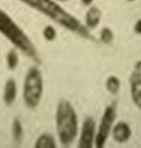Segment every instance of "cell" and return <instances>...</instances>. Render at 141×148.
<instances>
[{
	"instance_id": "6da1fadb",
	"label": "cell",
	"mask_w": 141,
	"mask_h": 148,
	"mask_svg": "<svg viewBox=\"0 0 141 148\" xmlns=\"http://www.w3.org/2000/svg\"><path fill=\"white\" fill-rule=\"evenodd\" d=\"M58 136L62 145L70 146L78 133V118L72 104L66 99H62L58 104L56 114Z\"/></svg>"
},
{
	"instance_id": "7a4b0ae2",
	"label": "cell",
	"mask_w": 141,
	"mask_h": 148,
	"mask_svg": "<svg viewBox=\"0 0 141 148\" xmlns=\"http://www.w3.org/2000/svg\"><path fill=\"white\" fill-rule=\"evenodd\" d=\"M0 33L25 56L33 60L38 57L36 47L27 35L1 8Z\"/></svg>"
},
{
	"instance_id": "3957f363",
	"label": "cell",
	"mask_w": 141,
	"mask_h": 148,
	"mask_svg": "<svg viewBox=\"0 0 141 148\" xmlns=\"http://www.w3.org/2000/svg\"><path fill=\"white\" fill-rule=\"evenodd\" d=\"M44 90V81L39 69L33 67L25 75L23 89L24 101L29 108H36L39 105Z\"/></svg>"
},
{
	"instance_id": "277c9868",
	"label": "cell",
	"mask_w": 141,
	"mask_h": 148,
	"mask_svg": "<svg viewBox=\"0 0 141 148\" xmlns=\"http://www.w3.org/2000/svg\"><path fill=\"white\" fill-rule=\"evenodd\" d=\"M23 3L42 14L62 24L69 15L52 0H20Z\"/></svg>"
},
{
	"instance_id": "5b68a950",
	"label": "cell",
	"mask_w": 141,
	"mask_h": 148,
	"mask_svg": "<svg viewBox=\"0 0 141 148\" xmlns=\"http://www.w3.org/2000/svg\"><path fill=\"white\" fill-rule=\"evenodd\" d=\"M116 117V105L115 103L109 105L105 110L100 121L96 138V148H103Z\"/></svg>"
},
{
	"instance_id": "8992f818",
	"label": "cell",
	"mask_w": 141,
	"mask_h": 148,
	"mask_svg": "<svg viewBox=\"0 0 141 148\" xmlns=\"http://www.w3.org/2000/svg\"><path fill=\"white\" fill-rule=\"evenodd\" d=\"M130 82L132 99L141 110V61L135 65L131 74Z\"/></svg>"
},
{
	"instance_id": "52a82bcc",
	"label": "cell",
	"mask_w": 141,
	"mask_h": 148,
	"mask_svg": "<svg viewBox=\"0 0 141 148\" xmlns=\"http://www.w3.org/2000/svg\"><path fill=\"white\" fill-rule=\"evenodd\" d=\"M96 122L91 117L85 120L81 131L78 147L80 148H92L94 140Z\"/></svg>"
},
{
	"instance_id": "ba28073f",
	"label": "cell",
	"mask_w": 141,
	"mask_h": 148,
	"mask_svg": "<svg viewBox=\"0 0 141 148\" xmlns=\"http://www.w3.org/2000/svg\"><path fill=\"white\" fill-rule=\"evenodd\" d=\"M132 131L130 126L124 122H120L113 129V136L117 142L122 143L127 142L131 136Z\"/></svg>"
},
{
	"instance_id": "9c48e42d",
	"label": "cell",
	"mask_w": 141,
	"mask_h": 148,
	"mask_svg": "<svg viewBox=\"0 0 141 148\" xmlns=\"http://www.w3.org/2000/svg\"><path fill=\"white\" fill-rule=\"evenodd\" d=\"M17 95V87L15 80L10 78L6 81L3 91V99L5 105L10 106L14 103Z\"/></svg>"
},
{
	"instance_id": "30bf717a",
	"label": "cell",
	"mask_w": 141,
	"mask_h": 148,
	"mask_svg": "<svg viewBox=\"0 0 141 148\" xmlns=\"http://www.w3.org/2000/svg\"><path fill=\"white\" fill-rule=\"evenodd\" d=\"M34 147L36 148H55L56 144L54 137L50 133H45L38 138Z\"/></svg>"
},
{
	"instance_id": "8fae6325",
	"label": "cell",
	"mask_w": 141,
	"mask_h": 148,
	"mask_svg": "<svg viewBox=\"0 0 141 148\" xmlns=\"http://www.w3.org/2000/svg\"><path fill=\"white\" fill-rule=\"evenodd\" d=\"M12 133L13 139L14 143L17 144H21L22 141L23 129L22 123L18 118L14 119L13 121L12 125Z\"/></svg>"
},
{
	"instance_id": "7c38bea8",
	"label": "cell",
	"mask_w": 141,
	"mask_h": 148,
	"mask_svg": "<svg viewBox=\"0 0 141 148\" xmlns=\"http://www.w3.org/2000/svg\"><path fill=\"white\" fill-rule=\"evenodd\" d=\"M120 80L115 76H111L107 80L106 88L107 91L111 94H116L119 92L120 88Z\"/></svg>"
},
{
	"instance_id": "4fadbf2b",
	"label": "cell",
	"mask_w": 141,
	"mask_h": 148,
	"mask_svg": "<svg viewBox=\"0 0 141 148\" xmlns=\"http://www.w3.org/2000/svg\"><path fill=\"white\" fill-rule=\"evenodd\" d=\"M18 56L14 50H11L7 56V65L8 69L11 71H14L18 64Z\"/></svg>"
},
{
	"instance_id": "5bb4252c",
	"label": "cell",
	"mask_w": 141,
	"mask_h": 148,
	"mask_svg": "<svg viewBox=\"0 0 141 148\" xmlns=\"http://www.w3.org/2000/svg\"><path fill=\"white\" fill-rule=\"evenodd\" d=\"M99 21V13L96 10L92 9L88 13L87 22L90 27H96Z\"/></svg>"
},
{
	"instance_id": "9a60e30c",
	"label": "cell",
	"mask_w": 141,
	"mask_h": 148,
	"mask_svg": "<svg viewBox=\"0 0 141 148\" xmlns=\"http://www.w3.org/2000/svg\"><path fill=\"white\" fill-rule=\"evenodd\" d=\"M44 35L46 40L48 41L53 40L56 36L55 30L52 27L48 26L44 29Z\"/></svg>"
},
{
	"instance_id": "2e32d148",
	"label": "cell",
	"mask_w": 141,
	"mask_h": 148,
	"mask_svg": "<svg viewBox=\"0 0 141 148\" xmlns=\"http://www.w3.org/2000/svg\"><path fill=\"white\" fill-rule=\"evenodd\" d=\"M102 40L105 43H109L113 39V33L109 29H104L101 35Z\"/></svg>"
},
{
	"instance_id": "e0dca14e",
	"label": "cell",
	"mask_w": 141,
	"mask_h": 148,
	"mask_svg": "<svg viewBox=\"0 0 141 148\" xmlns=\"http://www.w3.org/2000/svg\"><path fill=\"white\" fill-rule=\"evenodd\" d=\"M135 31L139 34H141V20L136 24L135 26Z\"/></svg>"
},
{
	"instance_id": "ac0fdd59",
	"label": "cell",
	"mask_w": 141,
	"mask_h": 148,
	"mask_svg": "<svg viewBox=\"0 0 141 148\" xmlns=\"http://www.w3.org/2000/svg\"><path fill=\"white\" fill-rule=\"evenodd\" d=\"M83 1L85 2V3H89L91 1V0H83Z\"/></svg>"
}]
</instances>
